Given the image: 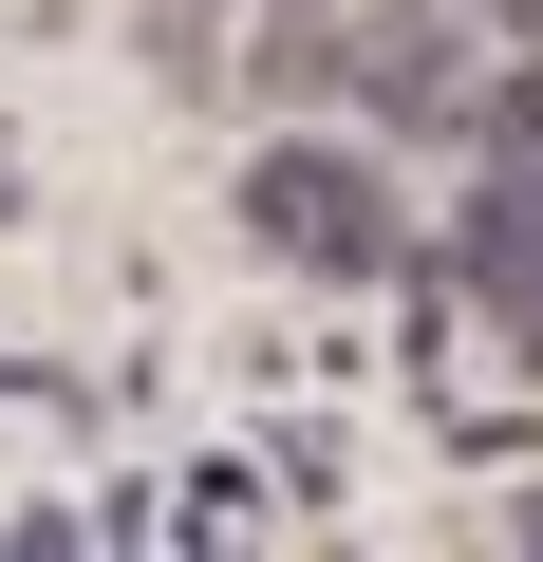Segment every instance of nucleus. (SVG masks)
<instances>
[{
	"mask_svg": "<svg viewBox=\"0 0 543 562\" xmlns=\"http://www.w3.org/2000/svg\"><path fill=\"white\" fill-rule=\"evenodd\" d=\"M357 113H394V132H487V113H468V38L431 20V0L357 20Z\"/></svg>",
	"mask_w": 543,
	"mask_h": 562,
	"instance_id": "2",
	"label": "nucleus"
},
{
	"mask_svg": "<svg viewBox=\"0 0 543 562\" xmlns=\"http://www.w3.org/2000/svg\"><path fill=\"white\" fill-rule=\"evenodd\" d=\"M450 262H468V301H543V169H524V150H487V188H468Z\"/></svg>",
	"mask_w": 543,
	"mask_h": 562,
	"instance_id": "3",
	"label": "nucleus"
},
{
	"mask_svg": "<svg viewBox=\"0 0 543 562\" xmlns=\"http://www.w3.org/2000/svg\"><path fill=\"white\" fill-rule=\"evenodd\" d=\"M506 338H524V357H543V301H506Z\"/></svg>",
	"mask_w": 543,
	"mask_h": 562,
	"instance_id": "4",
	"label": "nucleus"
},
{
	"mask_svg": "<svg viewBox=\"0 0 543 562\" xmlns=\"http://www.w3.org/2000/svg\"><path fill=\"white\" fill-rule=\"evenodd\" d=\"M487 20H524V38H543V0H487Z\"/></svg>",
	"mask_w": 543,
	"mask_h": 562,
	"instance_id": "5",
	"label": "nucleus"
},
{
	"mask_svg": "<svg viewBox=\"0 0 543 562\" xmlns=\"http://www.w3.org/2000/svg\"><path fill=\"white\" fill-rule=\"evenodd\" d=\"M244 225L282 244V262H338V281L394 262V188H375V150H262V169H244Z\"/></svg>",
	"mask_w": 543,
	"mask_h": 562,
	"instance_id": "1",
	"label": "nucleus"
}]
</instances>
